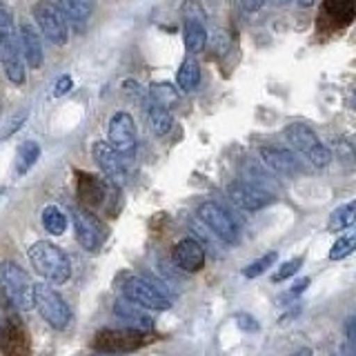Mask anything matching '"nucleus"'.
<instances>
[{
    "instance_id": "c85d7f7f",
    "label": "nucleus",
    "mask_w": 356,
    "mask_h": 356,
    "mask_svg": "<svg viewBox=\"0 0 356 356\" xmlns=\"http://www.w3.org/2000/svg\"><path fill=\"white\" fill-rule=\"evenodd\" d=\"M149 96L156 100V103H161V105H165V107H170L172 103H174V100L178 98L176 96V89L172 87V85H167V83H154L152 87H149Z\"/></svg>"
},
{
    "instance_id": "9d476101",
    "label": "nucleus",
    "mask_w": 356,
    "mask_h": 356,
    "mask_svg": "<svg viewBox=\"0 0 356 356\" xmlns=\"http://www.w3.org/2000/svg\"><path fill=\"white\" fill-rule=\"evenodd\" d=\"M107 134H109V145L122 156V159H131V156L136 154L138 138H136V122H134L131 114H127V111H116V114L109 118Z\"/></svg>"
},
{
    "instance_id": "a878e982",
    "label": "nucleus",
    "mask_w": 356,
    "mask_h": 356,
    "mask_svg": "<svg viewBox=\"0 0 356 356\" xmlns=\"http://www.w3.org/2000/svg\"><path fill=\"white\" fill-rule=\"evenodd\" d=\"M42 227L47 229L51 236H60L67 229V216L58 205H47L42 209Z\"/></svg>"
},
{
    "instance_id": "b1692460",
    "label": "nucleus",
    "mask_w": 356,
    "mask_h": 356,
    "mask_svg": "<svg viewBox=\"0 0 356 356\" xmlns=\"http://www.w3.org/2000/svg\"><path fill=\"white\" fill-rule=\"evenodd\" d=\"M40 159V145L36 140H25L18 147V156H16V174L22 176L27 174L36 161Z\"/></svg>"
},
{
    "instance_id": "ddd939ff",
    "label": "nucleus",
    "mask_w": 356,
    "mask_h": 356,
    "mask_svg": "<svg viewBox=\"0 0 356 356\" xmlns=\"http://www.w3.org/2000/svg\"><path fill=\"white\" fill-rule=\"evenodd\" d=\"M92 154H94L96 165L100 167V172H103L111 183L125 185V159H122L107 140H96Z\"/></svg>"
},
{
    "instance_id": "393cba45",
    "label": "nucleus",
    "mask_w": 356,
    "mask_h": 356,
    "mask_svg": "<svg viewBox=\"0 0 356 356\" xmlns=\"http://www.w3.org/2000/svg\"><path fill=\"white\" fill-rule=\"evenodd\" d=\"M178 87L183 89V92H194V89L200 85V65L196 58H185V63L181 65V70H178Z\"/></svg>"
},
{
    "instance_id": "aec40b11",
    "label": "nucleus",
    "mask_w": 356,
    "mask_h": 356,
    "mask_svg": "<svg viewBox=\"0 0 356 356\" xmlns=\"http://www.w3.org/2000/svg\"><path fill=\"white\" fill-rule=\"evenodd\" d=\"M323 18L334 22V27H348L354 20V0H323Z\"/></svg>"
},
{
    "instance_id": "f8f14e48",
    "label": "nucleus",
    "mask_w": 356,
    "mask_h": 356,
    "mask_svg": "<svg viewBox=\"0 0 356 356\" xmlns=\"http://www.w3.org/2000/svg\"><path fill=\"white\" fill-rule=\"evenodd\" d=\"M72 218H74V232H76L78 243H81L87 252H96L105 238V229L98 222V218L94 214H89L83 207H74Z\"/></svg>"
},
{
    "instance_id": "473e14b6",
    "label": "nucleus",
    "mask_w": 356,
    "mask_h": 356,
    "mask_svg": "<svg viewBox=\"0 0 356 356\" xmlns=\"http://www.w3.org/2000/svg\"><path fill=\"white\" fill-rule=\"evenodd\" d=\"M337 159L345 167H352L354 165V147H352L348 140H337Z\"/></svg>"
},
{
    "instance_id": "2f4dec72",
    "label": "nucleus",
    "mask_w": 356,
    "mask_h": 356,
    "mask_svg": "<svg viewBox=\"0 0 356 356\" xmlns=\"http://www.w3.org/2000/svg\"><path fill=\"white\" fill-rule=\"evenodd\" d=\"M300 265H303V259H292V261H287V263H283L281 265V270H278L274 276H272V281L274 283H281V281H285V278H292L298 270H300Z\"/></svg>"
},
{
    "instance_id": "4c0bfd02",
    "label": "nucleus",
    "mask_w": 356,
    "mask_h": 356,
    "mask_svg": "<svg viewBox=\"0 0 356 356\" xmlns=\"http://www.w3.org/2000/svg\"><path fill=\"white\" fill-rule=\"evenodd\" d=\"M214 44H216L218 54H222V51H225V49L229 47L227 33H225V31H216V33H214Z\"/></svg>"
},
{
    "instance_id": "9b49d317",
    "label": "nucleus",
    "mask_w": 356,
    "mask_h": 356,
    "mask_svg": "<svg viewBox=\"0 0 356 356\" xmlns=\"http://www.w3.org/2000/svg\"><path fill=\"white\" fill-rule=\"evenodd\" d=\"M227 196L234 205L245 211H259L267 205H272L276 200V196L272 192H267V189L254 185V183L243 181V178L227 185Z\"/></svg>"
},
{
    "instance_id": "37998d69",
    "label": "nucleus",
    "mask_w": 356,
    "mask_h": 356,
    "mask_svg": "<svg viewBox=\"0 0 356 356\" xmlns=\"http://www.w3.org/2000/svg\"><path fill=\"white\" fill-rule=\"evenodd\" d=\"M100 356H107V354H100Z\"/></svg>"
},
{
    "instance_id": "f704fd0d",
    "label": "nucleus",
    "mask_w": 356,
    "mask_h": 356,
    "mask_svg": "<svg viewBox=\"0 0 356 356\" xmlns=\"http://www.w3.org/2000/svg\"><path fill=\"white\" fill-rule=\"evenodd\" d=\"M72 87H74L72 76H70V74H63V76H58V81H56V85H54V96H56V98H60V96H65L67 92H72Z\"/></svg>"
},
{
    "instance_id": "7c9ffc66",
    "label": "nucleus",
    "mask_w": 356,
    "mask_h": 356,
    "mask_svg": "<svg viewBox=\"0 0 356 356\" xmlns=\"http://www.w3.org/2000/svg\"><path fill=\"white\" fill-rule=\"evenodd\" d=\"M181 14H183V20H200V22L207 20L205 9L198 0H185L183 7H181Z\"/></svg>"
},
{
    "instance_id": "6ab92c4d",
    "label": "nucleus",
    "mask_w": 356,
    "mask_h": 356,
    "mask_svg": "<svg viewBox=\"0 0 356 356\" xmlns=\"http://www.w3.org/2000/svg\"><path fill=\"white\" fill-rule=\"evenodd\" d=\"M76 178H78V185H76L78 187V200H81L85 207H98V205H103L105 194H107L105 183L98 181L96 176L87 174V172H78Z\"/></svg>"
},
{
    "instance_id": "c9c22d12",
    "label": "nucleus",
    "mask_w": 356,
    "mask_h": 356,
    "mask_svg": "<svg viewBox=\"0 0 356 356\" xmlns=\"http://www.w3.org/2000/svg\"><path fill=\"white\" fill-rule=\"evenodd\" d=\"M267 5V0H241V7L245 14H254V11H259Z\"/></svg>"
},
{
    "instance_id": "a211bd4d",
    "label": "nucleus",
    "mask_w": 356,
    "mask_h": 356,
    "mask_svg": "<svg viewBox=\"0 0 356 356\" xmlns=\"http://www.w3.org/2000/svg\"><path fill=\"white\" fill-rule=\"evenodd\" d=\"M114 314L118 321H122L131 330H140V332L154 330V318L149 314H145L143 307L129 303V300H125V298H118L114 303Z\"/></svg>"
},
{
    "instance_id": "f3484780",
    "label": "nucleus",
    "mask_w": 356,
    "mask_h": 356,
    "mask_svg": "<svg viewBox=\"0 0 356 356\" xmlns=\"http://www.w3.org/2000/svg\"><path fill=\"white\" fill-rule=\"evenodd\" d=\"M18 44H20V56L27 67L31 70H40L44 63V51H42V40L40 33L31 22H22L18 29Z\"/></svg>"
},
{
    "instance_id": "58836bf2",
    "label": "nucleus",
    "mask_w": 356,
    "mask_h": 356,
    "mask_svg": "<svg viewBox=\"0 0 356 356\" xmlns=\"http://www.w3.org/2000/svg\"><path fill=\"white\" fill-rule=\"evenodd\" d=\"M309 285V278H303V281H300V283H296L294 287H292V292H289V294H298V292H303V289Z\"/></svg>"
},
{
    "instance_id": "79ce46f5",
    "label": "nucleus",
    "mask_w": 356,
    "mask_h": 356,
    "mask_svg": "<svg viewBox=\"0 0 356 356\" xmlns=\"http://www.w3.org/2000/svg\"><path fill=\"white\" fill-rule=\"evenodd\" d=\"M274 3H276V5H281V7H285V5L292 3V0H274Z\"/></svg>"
},
{
    "instance_id": "5701e85b",
    "label": "nucleus",
    "mask_w": 356,
    "mask_h": 356,
    "mask_svg": "<svg viewBox=\"0 0 356 356\" xmlns=\"http://www.w3.org/2000/svg\"><path fill=\"white\" fill-rule=\"evenodd\" d=\"M56 7L63 11L67 20L74 22H85L92 18L96 3L94 0H56Z\"/></svg>"
},
{
    "instance_id": "7ed1b4c3",
    "label": "nucleus",
    "mask_w": 356,
    "mask_h": 356,
    "mask_svg": "<svg viewBox=\"0 0 356 356\" xmlns=\"http://www.w3.org/2000/svg\"><path fill=\"white\" fill-rule=\"evenodd\" d=\"M0 292L20 312L33 307V283L29 274L14 261L0 263Z\"/></svg>"
},
{
    "instance_id": "bb28decb",
    "label": "nucleus",
    "mask_w": 356,
    "mask_h": 356,
    "mask_svg": "<svg viewBox=\"0 0 356 356\" xmlns=\"http://www.w3.org/2000/svg\"><path fill=\"white\" fill-rule=\"evenodd\" d=\"M354 216H356V203H345L337 211H332V216L327 220V229L330 232H339V229H348L354 225Z\"/></svg>"
},
{
    "instance_id": "423d86ee",
    "label": "nucleus",
    "mask_w": 356,
    "mask_h": 356,
    "mask_svg": "<svg viewBox=\"0 0 356 356\" xmlns=\"http://www.w3.org/2000/svg\"><path fill=\"white\" fill-rule=\"evenodd\" d=\"M122 298L129 300V303L138 305L143 309H170L172 307V298L165 292L163 287L154 285L147 278H138V276H129L122 281L120 285Z\"/></svg>"
},
{
    "instance_id": "c756f323",
    "label": "nucleus",
    "mask_w": 356,
    "mask_h": 356,
    "mask_svg": "<svg viewBox=\"0 0 356 356\" xmlns=\"http://www.w3.org/2000/svg\"><path fill=\"white\" fill-rule=\"evenodd\" d=\"M276 259H278V254H276V252H270V254L261 256L259 261H254V263H250L248 267H245V270H243V276H248V278H259L261 274L267 272V267H270Z\"/></svg>"
},
{
    "instance_id": "f257e3e1",
    "label": "nucleus",
    "mask_w": 356,
    "mask_h": 356,
    "mask_svg": "<svg viewBox=\"0 0 356 356\" xmlns=\"http://www.w3.org/2000/svg\"><path fill=\"white\" fill-rule=\"evenodd\" d=\"M18 44V29L14 22V14L7 5L0 3V63L7 78L14 85H25V60L20 56Z\"/></svg>"
},
{
    "instance_id": "e433bc0d",
    "label": "nucleus",
    "mask_w": 356,
    "mask_h": 356,
    "mask_svg": "<svg viewBox=\"0 0 356 356\" xmlns=\"http://www.w3.org/2000/svg\"><path fill=\"white\" fill-rule=\"evenodd\" d=\"M25 118H27V111H22L20 116H16L14 120H11V122H9V127H7V129H5V134H3V138H9L11 134H14V131L22 125V122H25Z\"/></svg>"
},
{
    "instance_id": "39448f33",
    "label": "nucleus",
    "mask_w": 356,
    "mask_h": 356,
    "mask_svg": "<svg viewBox=\"0 0 356 356\" xmlns=\"http://www.w3.org/2000/svg\"><path fill=\"white\" fill-rule=\"evenodd\" d=\"M33 305L40 312V316L44 318L49 327L54 330H67L72 321V309L65 303V298L56 292L49 283H36L33 285Z\"/></svg>"
},
{
    "instance_id": "72a5a7b5",
    "label": "nucleus",
    "mask_w": 356,
    "mask_h": 356,
    "mask_svg": "<svg viewBox=\"0 0 356 356\" xmlns=\"http://www.w3.org/2000/svg\"><path fill=\"white\" fill-rule=\"evenodd\" d=\"M236 325L243 330V332H259V321H256L254 316L250 314H245V312H238L236 314Z\"/></svg>"
},
{
    "instance_id": "cd10ccee",
    "label": "nucleus",
    "mask_w": 356,
    "mask_h": 356,
    "mask_svg": "<svg viewBox=\"0 0 356 356\" xmlns=\"http://www.w3.org/2000/svg\"><path fill=\"white\" fill-rule=\"evenodd\" d=\"M356 248V236L354 234H348V236L339 238L337 243L332 245L330 250V261H343L345 256H350Z\"/></svg>"
},
{
    "instance_id": "4468645a",
    "label": "nucleus",
    "mask_w": 356,
    "mask_h": 356,
    "mask_svg": "<svg viewBox=\"0 0 356 356\" xmlns=\"http://www.w3.org/2000/svg\"><path fill=\"white\" fill-rule=\"evenodd\" d=\"M261 159L267 170L281 176H298L303 174V165H300L298 156L285 147H276V145H265L261 147Z\"/></svg>"
},
{
    "instance_id": "ea45409f",
    "label": "nucleus",
    "mask_w": 356,
    "mask_h": 356,
    "mask_svg": "<svg viewBox=\"0 0 356 356\" xmlns=\"http://www.w3.org/2000/svg\"><path fill=\"white\" fill-rule=\"evenodd\" d=\"M298 7H312V5H316V0H296Z\"/></svg>"
},
{
    "instance_id": "412c9836",
    "label": "nucleus",
    "mask_w": 356,
    "mask_h": 356,
    "mask_svg": "<svg viewBox=\"0 0 356 356\" xmlns=\"http://www.w3.org/2000/svg\"><path fill=\"white\" fill-rule=\"evenodd\" d=\"M145 107H147V120H149V127L156 136H165L167 131L172 129V114H170V107H165L161 103H156L152 96L145 98Z\"/></svg>"
},
{
    "instance_id": "4be33fe9",
    "label": "nucleus",
    "mask_w": 356,
    "mask_h": 356,
    "mask_svg": "<svg viewBox=\"0 0 356 356\" xmlns=\"http://www.w3.org/2000/svg\"><path fill=\"white\" fill-rule=\"evenodd\" d=\"M183 38H185V49L189 54H200L207 44V29L205 22L200 20H185L183 22Z\"/></svg>"
},
{
    "instance_id": "20e7f679",
    "label": "nucleus",
    "mask_w": 356,
    "mask_h": 356,
    "mask_svg": "<svg viewBox=\"0 0 356 356\" xmlns=\"http://www.w3.org/2000/svg\"><path fill=\"white\" fill-rule=\"evenodd\" d=\"M283 134L289 140V145H292L296 152L303 154L312 165L318 167V170H323V167H327L332 163L330 147L321 143L316 131L309 125H305V122H289V125L283 129Z\"/></svg>"
},
{
    "instance_id": "6e6552de",
    "label": "nucleus",
    "mask_w": 356,
    "mask_h": 356,
    "mask_svg": "<svg viewBox=\"0 0 356 356\" xmlns=\"http://www.w3.org/2000/svg\"><path fill=\"white\" fill-rule=\"evenodd\" d=\"M31 14L40 33L47 38L54 47H65L70 40V27H67V18L63 16V11L56 7L51 0H38L31 7Z\"/></svg>"
},
{
    "instance_id": "dca6fc26",
    "label": "nucleus",
    "mask_w": 356,
    "mask_h": 356,
    "mask_svg": "<svg viewBox=\"0 0 356 356\" xmlns=\"http://www.w3.org/2000/svg\"><path fill=\"white\" fill-rule=\"evenodd\" d=\"M172 261L176 267H181L183 272H200L205 267V250L196 238H183L174 245Z\"/></svg>"
},
{
    "instance_id": "2eb2a0df",
    "label": "nucleus",
    "mask_w": 356,
    "mask_h": 356,
    "mask_svg": "<svg viewBox=\"0 0 356 356\" xmlns=\"http://www.w3.org/2000/svg\"><path fill=\"white\" fill-rule=\"evenodd\" d=\"M29 348V332L25 325L16 318H9L0 327V352L3 356H27Z\"/></svg>"
},
{
    "instance_id": "c03bdc74",
    "label": "nucleus",
    "mask_w": 356,
    "mask_h": 356,
    "mask_svg": "<svg viewBox=\"0 0 356 356\" xmlns=\"http://www.w3.org/2000/svg\"><path fill=\"white\" fill-rule=\"evenodd\" d=\"M0 109H3V105H0Z\"/></svg>"
},
{
    "instance_id": "0eeeda50",
    "label": "nucleus",
    "mask_w": 356,
    "mask_h": 356,
    "mask_svg": "<svg viewBox=\"0 0 356 356\" xmlns=\"http://www.w3.org/2000/svg\"><path fill=\"white\" fill-rule=\"evenodd\" d=\"M156 341V334L140 330H100L94 339V348L103 354H127L136 352Z\"/></svg>"
},
{
    "instance_id": "f03ea898",
    "label": "nucleus",
    "mask_w": 356,
    "mask_h": 356,
    "mask_svg": "<svg viewBox=\"0 0 356 356\" xmlns=\"http://www.w3.org/2000/svg\"><path fill=\"white\" fill-rule=\"evenodd\" d=\"M27 256L33 265V270H36L42 278H47V283L63 285L70 281L72 263L58 245L47 243V241H38L27 250Z\"/></svg>"
},
{
    "instance_id": "1a4fd4ad",
    "label": "nucleus",
    "mask_w": 356,
    "mask_h": 356,
    "mask_svg": "<svg viewBox=\"0 0 356 356\" xmlns=\"http://www.w3.org/2000/svg\"><path fill=\"white\" fill-rule=\"evenodd\" d=\"M196 216H198L200 222H203V225H207L211 232H214L222 243L234 245V243L238 241V225H236V220H234L229 216V211L225 207H220L218 203H211V200H207V203L198 205Z\"/></svg>"
},
{
    "instance_id": "a19ab883",
    "label": "nucleus",
    "mask_w": 356,
    "mask_h": 356,
    "mask_svg": "<svg viewBox=\"0 0 356 356\" xmlns=\"http://www.w3.org/2000/svg\"><path fill=\"white\" fill-rule=\"evenodd\" d=\"M292 356H312V350H309V348H303V350H298V352H294Z\"/></svg>"
}]
</instances>
